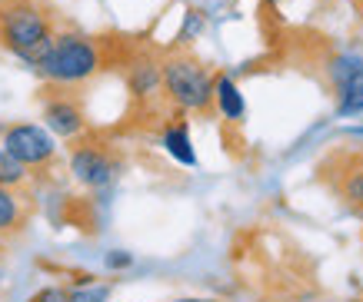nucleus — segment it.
<instances>
[{
	"label": "nucleus",
	"mask_w": 363,
	"mask_h": 302,
	"mask_svg": "<svg viewBox=\"0 0 363 302\" xmlns=\"http://www.w3.org/2000/svg\"><path fill=\"white\" fill-rule=\"evenodd\" d=\"M217 113H223V120L230 123L243 120V97L237 93L230 76H217Z\"/></svg>",
	"instance_id": "9"
},
{
	"label": "nucleus",
	"mask_w": 363,
	"mask_h": 302,
	"mask_svg": "<svg viewBox=\"0 0 363 302\" xmlns=\"http://www.w3.org/2000/svg\"><path fill=\"white\" fill-rule=\"evenodd\" d=\"M180 302H210V299H180Z\"/></svg>",
	"instance_id": "13"
},
{
	"label": "nucleus",
	"mask_w": 363,
	"mask_h": 302,
	"mask_svg": "<svg viewBox=\"0 0 363 302\" xmlns=\"http://www.w3.org/2000/svg\"><path fill=\"white\" fill-rule=\"evenodd\" d=\"M67 160H70V173L84 186H107L121 173L123 156L107 133L87 129L74 140H67Z\"/></svg>",
	"instance_id": "5"
},
{
	"label": "nucleus",
	"mask_w": 363,
	"mask_h": 302,
	"mask_svg": "<svg viewBox=\"0 0 363 302\" xmlns=\"http://www.w3.org/2000/svg\"><path fill=\"white\" fill-rule=\"evenodd\" d=\"M0 140H4V146L23 163L37 180H47L50 170L57 166V146H54V140H50V133H44V129L33 127V123H13V127L4 129Z\"/></svg>",
	"instance_id": "6"
},
{
	"label": "nucleus",
	"mask_w": 363,
	"mask_h": 302,
	"mask_svg": "<svg viewBox=\"0 0 363 302\" xmlns=\"http://www.w3.org/2000/svg\"><path fill=\"white\" fill-rule=\"evenodd\" d=\"M107 57L100 50V43L94 37L84 33H57L50 50L44 54V60L33 66L37 74L44 76L47 83L60 86H84L104 70Z\"/></svg>",
	"instance_id": "2"
},
{
	"label": "nucleus",
	"mask_w": 363,
	"mask_h": 302,
	"mask_svg": "<svg viewBox=\"0 0 363 302\" xmlns=\"http://www.w3.org/2000/svg\"><path fill=\"white\" fill-rule=\"evenodd\" d=\"M57 37L54 11L44 0H0V47L37 66Z\"/></svg>",
	"instance_id": "1"
},
{
	"label": "nucleus",
	"mask_w": 363,
	"mask_h": 302,
	"mask_svg": "<svg viewBox=\"0 0 363 302\" xmlns=\"http://www.w3.org/2000/svg\"><path fill=\"white\" fill-rule=\"evenodd\" d=\"M164 90L180 113H217V76H210L207 66L187 50L164 57Z\"/></svg>",
	"instance_id": "3"
},
{
	"label": "nucleus",
	"mask_w": 363,
	"mask_h": 302,
	"mask_svg": "<svg viewBox=\"0 0 363 302\" xmlns=\"http://www.w3.org/2000/svg\"><path fill=\"white\" fill-rule=\"evenodd\" d=\"M44 120L47 127L54 129L57 137L64 140H74L80 133H87V110H84V100H80V86H60L50 83L44 97Z\"/></svg>",
	"instance_id": "7"
},
{
	"label": "nucleus",
	"mask_w": 363,
	"mask_h": 302,
	"mask_svg": "<svg viewBox=\"0 0 363 302\" xmlns=\"http://www.w3.org/2000/svg\"><path fill=\"white\" fill-rule=\"evenodd\" d=\"M313 173L347 213L363 219V143H333Z\"/></svg>",
	"instance_id": "4"
},
{
	"label": "nucleus",
	"mask_w": 363,
	"mask_h": 302,
	"mask_svg": "<svg viewBox=\"0 0 363 302\" xmlns=\"http://www.w3.org/2000/svg\"><path fill=\"white\" fill-rule=\"evenodd\" d=\"M33 216V196L0 186V239H17L27 233Z\"/></svg>",
	"instance_id": "8"
},
{
	"label": "nucleus",
	"mask_w": 363,
	"mask_h": 302,
	"mask_svg": "<svg viewBox=\"0 0 363 302\" xmlns=\"http://www.w3.org/2000/svg\"><path fill=\"white\" fill-rule=\"evenodd\" d=\"M337 110L340 113H360L363 110V64L353 70V76L340 86L337 93Z\"/></svg>",
	"instance_id": "10"
},
{
	"label": "nucleus",
	"mask_w": 363,
	"mask_h": 302,
	"mask_svg": "<svg viewBox=\"0 0 363 302\" xmlns=\"http://www.w3.org/2000/svg\"><path fill=\"white\" fill-rule=\"evenodd\" d=\"M164 143H167V150L174 153L177 160H184V163H194V153H190V143H187V123L184 120H177L174 127L164 133Z\"/></svg>",
	"instance_id": "11"
},
{
	"label": "nucleus",
	"mask_w": 363,
	"mask_h": 302,
	"mask_svg": "<svg viewBox=\"0 0 363 302\" xmlns=\"http://www.w3.org/2000/svg\"><path fill=\"white\" fill-rule=\"evenodd\" d=\"M353 7H357V17H360V23H363V0H353Z\"/></svg>",
	"instance_id": "12"
}]
</instances>
